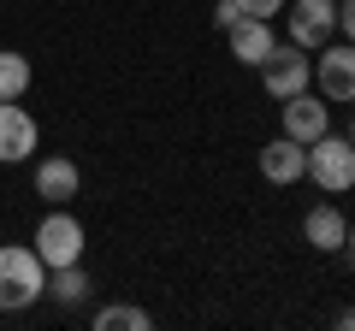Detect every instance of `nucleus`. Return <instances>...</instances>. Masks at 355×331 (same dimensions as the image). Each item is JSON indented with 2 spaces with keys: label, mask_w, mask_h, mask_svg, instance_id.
Masks as SVG:
<instances>
[{
  "label": "nucleus",
  "mask_w": 355,
  "mask_h": 331,
  "mask_svg": "<svg viewBox=\"0 0 355 331\" xmlns=\"http://www.w3.org/2000/svg\"><path fill=\"white\" fill-rule=\"evenodd\" d=\"M261 83L272 101H291V95L314 89V53H302L296 42H279V48L261 60Z\"/></svg>",
  "instance_id": "nucleus-4"
},
{
  "label": "nucleus",
  "mask_w": 355,
  "mask_h": 331,
  "mask_svg": "<svg viewBox=\"0 0 355 331\" xmlns=\"http://www.w3.org/2000/svg\"><path fill=\"white\" fill-rule=\"evenodd\" d=\"M154 314L148 307H130V302H107L101 314H95V331H148Z\"/></svg>",
  "instance_id": "nucleus-15"
},
{
  "label": "nucleus",
  "mask_w": 355,
  "mask_h": 331,
  "mask_svg": "<svg viewBox=\"0 0 355 331\" xmlns=\"http://www.w3.org/2000/svg\"><path fill=\"white\" fill-rule=\"evenodd\" d=\"M30 249L42 255V267H77L83 260V249H89V237H83V225H77L65 207H48V219L36 225V237H30Z\"/></svg>",
  "instance_id": "nucleus-3"
},
{
  "label": "nucleus",
  "mask_w": 355,
  "mask_h": 331,
  "mask_svg": "<svg viewBox=\"0 0 355 331\" xmlns=\"http://www.w3.org/2000/svg\"><path fill=\"white\" fill-rule=\"evenodd\" d=\"M279 125H284V136L291 142H314V136H326L331 130V101L320 89H302V95H291V101H279Z\"/></svg>",
  "instance_id": "nucleus-6"
},
{
  "label": "nucleus",
  "mask_w": 355,
  "mask_h": 331,
  "mask_svg": "<svg viewBox=\"0 0 355 331\" xmlns=\"http://www.w3.org/2000/svg\"><path fill=\"white\" fill-rule=\"evenodd\" d=\"M30 60L24 53H12V48H0V101H24V89H30Z\"/></svg>",
  "instance_id": "nucleus-14"
},
{
  "label": "nucleus",
  "mask_w": 355,
  "mask_h": 331,
  "mask_svg": "<svg viewBox=\"0 0 355 331\" xmlns=\"http://www.w3.org/2000/svg\"><path fill=\"white\" fill-rule=\"evenodd\" d=\"M48 296L60 307H83L89 302V272H83V260H77V267H53L48 272Z\"/></svg>",
  "instance_id": "nucleus-13"
},
{
  "label": "nucleus",
  "mask_w": 355,
  "mask_h": 331,
  "mask_svg": "<svg viewBox=\"0 0 355 331\" xmlns=\"http://www.w3.org/2000/svg\"><path fill=\"white\" fill-rule=\"evenodd\" d=\"M225 42H231V53H237L243 65H261L266 53L279 48V36H272V24H266V18H237V24L225 30Z\"/></svg>",
  "instance_id": "nucleus-12"
},
{
  "label": "nucleus",
  "mask_w": 355,
  "mask_h": 331,
  "mask_svg": "<svg viewBox=\"0 0 355 331\" xmlns=\"http://www.w3.org/2000/svg\"><path fill=\"white\" fill-rule=\"evenodd\" d=\"M237 6H243V18H266V24H272L291 0H237Z\"/></svg>",
  "instance_id": "nucleus-16"
},
{
  "label": "nucleus",
  "mask_w": 355,
  "mask_h": 331,
  "mask_svg": "<svg viewBox=\"0 0 355 331\" xmlns=\"http://www.w3.org/2000/svg\"><path fill=\"white\" fill-rule=\"evenodd\" d=\"M349 142H355V118H349Z\"/></svg>",
  "instance_id": "nucleus-21"
},
{
  "label": "nucleus",
  "mask_w": 355,
  "mask_h": 331,
  "mask_svg": "<svg viewBox=\"0 0 355 331\" xmlns=\"http://www.w3.org/2000/svg\"><path fill=\"white\" fill-rule=\"evenodd\" d=\"M343 249H349V255H355V219H349V237H343Z\"/></svg>",
  "instance_id": "nucleus-20"
},
{
  "label": "nucleus",
  "mask_w": 355,
  "mask_h": 331,
  "mask_svg": "<svg viewBox=\"0 0 355 331\" xmlns=\"http://www.w3.org/2000/svg\"><path fill=\"white\" fill-rule=\"evenodd\" d=\"M314 89L326 101H355V42H320L314 48Z\"/></svg>",
  "instance_id": "nucleus-5"
},
{
  "label": "nucleus",
  "mask_w": 355,
  "mask_h": 331,
  "mask_svg": "<svg viewBox=\"0 0 355 331\" xmlns=\"http://www.w3.org/2000/svg\"><path fill=\"white\" fill-rule=\"evenodd\" d=\"M237 18H243V6H237V0H214V24H219V30H231Z\"/></svg>",
  "instance_id": "nucleus-17"
},
{
  "label": "nucleus",
  "mask_w": 355,
  "mask_h": 331,
  "mask_svg": "<svg viewBox=\"0 0 355 331\" xmlns=\"http://www.w3.org/2000/svg\"><path fill=\"white\" fill-rule=\"evenodd\" d=\"M36 118L24 113L18 101H0V166H18V160H36Z\"/></svg>",
  "instance_id": "nucleus-8"
},
{
  "label": "nucleus",
  "mask_w": 355,
  "mask_h": 331,
  "mask_svg": "<svg viewBox=\"0 0 355 331\" xmlns=\"http://www.w3.org/2000/svg\"><path fill=\"white\" fill-rule=\"evenodd\" d=\"M302 237H308V249H320V255H338L343 237H349L343 207L338 202H314V207H308V219H302Z\"/></svg>",
  "instance_id": "nucleus-11"
},
{
  "label": "nucleus",
  "mask_w": 355,
  "mask_h": 331,
  "mask_svg": "<svg viewBox=\"0 0 355 331\" xmlns=\"http://www.w3.org/2000/svg\"><path fill=\"white\" fill-rule=\"evenodd\" d=\"M338 36L355 42V0H338Z\"/></svg>",
  "instance_id": "nucleus-18"
},
{
  "label": "nucleus",
  "mask_w": 355,
  "mask_h": 331,
  "mask_svg": "<svg viewBox=\"0 0 355 331\" xmlns=\"http://www.w3.org/2000/svg\"><path fill=\"white\" fill-rule=\"evenodd\" d=\"M291 12V42L302 53H314L320 42L338 36V0H296V6H284Z\"/></svg>",
  "instance_id": "nucleus-7"
},
{
  "label": "nucleus",
  "mask_w": 355,
  "mask_h": 331,
  "mask_svg": "<svg viewBox=\"0 0 355 331\" xmlns=\"http://www.w3.org/2000/svg\"><path fill=\"white\" fill-rule=\"evenodd\" d=\"M77 190H83V172H77V160H65V154L36 160V195H42L48 207H65Z\"/></svg>",
  "instance_id": "nucleus-10"
},
{
  "label": "nucleus",
  "mask_w": 355,
  "mask_h": 331,
  "mask_svg": "<svg viewBox=\"0 0 355 331\" xmlns=\"http://www.w3.org/2000/svg\"><path fill=\"white\" fill-rule=\"evenodd\" d=\"M302 172H308V148H302V142H291V136L279 130V136L261 148V178L284 190V184H302Z\"/></svg>",
  "instance_id": "nucleus-9"
},
{
  "label": "nucleus",
  "mask_w": 355,
  "mask_h": 331,
  "mask_svg": "<svg viewBox=\"0 0 355 331\" xmlns=\"http://www.w3.org/2000/svg\"><path fill=\"white\" fill-rule=\"evenodd\" d=\"M48 296V267L30 242H6L0 249V314H24Z\"/></svg>",
  "instance_id": "nucleus-1"
},
{
  "label": "nucleus",
  "mask_w": 355,
  "mask_h": 331,
  "mask_svg": "<svg viewBox=\"0 0 355 331\" xmlns=\"http://www.w3.org/2000/svg\"><path fill=\"white\" fill-rule=\"evenodd\" d=\"M302 178H314L326 195H349L355 190V142L349 136H331V130L314 136V142H308V172H302Z\"/></svg>",
  "instance_id": "nucleus-2"
},
{
  "label": "nucleus",
  "mask_w": 355,
  "mask_h": 331,
  "mask_svg": "<svg viewBox=\"0 0 355 331\" xmlns=\"http://www.w3.org/2000/svg\"><path fill=\"white\" fill-rule=\"evenodd\" d=\"M343 325H349V331H355V302H349V307H343Z\"/></svg>",
  "instance_id": "nucleus-19"
}]
</instances>
